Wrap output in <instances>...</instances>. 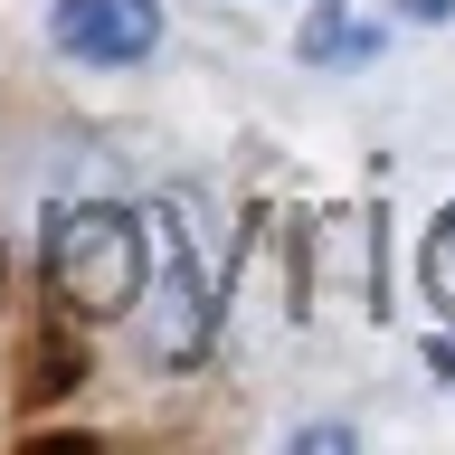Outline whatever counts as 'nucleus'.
Returning a JSON list of instances; mask_svg holds the SVG:
<instances>
[{"label":"nucleus","mask_w":455,"mask_h":455,"mask_svg":"<svg viewBox=\"0 0 455 455\" xmlns=\"http://www.w3.org/2000/svg\"><path fill=\"white\" fill-rule=\"evenodd\" d=\"M379 48V28H341V20H313L304 28V57L313 67H351V57H370Z\"/></svg>","instance_id":"obj_5"},{"label":"nucleus","mask_w":455,"mask_h":455,"mask_svg":"<svg viewBox=\"0 0 455 455\" xmlns=\"http://www.w3.org/2000/svg\"><path fill=\"white\" fill-rule=\"evenodd\" d=\"M142 351L162 370L199 361L209 351V275H199V256H190V228L171 219V209H152L142 219Z\"/></svg>","instance_id":"obj_2"},{"label":"nucleus","mask_w":455,"mask_h":455,"mask_svg":"<svg viewBox=\"0 0 455 455\" xmlns=\"http://www.w3.org/2000/svg\"><path fill=\"white\" fill-rule=\"evenodd\" d=\"M427 304L455 323V199L436 209V228H427Z\"/></svg>","instance_id":"obj_4"},{"label":"nucleus","mask_w":455,"mask_h":455,"mask_svg":"<svg viewBox=\"0 0 455 455\" xmlns=\"http://www.w3.org/2000/svg\"><path fill=\"white\" fill-rule=\"evenodd\" d=\"M0 275H10V266H0Z\"/></svg>","instance_id":"obj_7"},{"label":"nucleus","mask_w":455,"mask_h":455,"mask_svg":"<svg viewBox=\"0 0 455 455\" xmlns=\"http://www.w3.org/2000/svg\"><path fill=\"white\" fill-rule=\"evenodd\" d=\"M48 294L76 323L142 304V219L114 199H57L48 209Z\"/></svg>","instance_id":"obj_1"},{"label":"nucleus","mask_w":455,"mask_h":455,"mask_svg":"<svg viewBox=\"0 0 455 455\" xmlns=\"http://www.w3.org/2000/svg\"><path fill=\"white\" fill-rule=\"evenodd\" d=\"M48 38L76 67H142L162 48V0H57Z\"/></svg>","instance_id":"obj_3"},{"label":"nucleus","mask_w":455,"mask_h":455,"mask_svg":"<svg viewBox=\"0 0 455 455\" xmlns=\"http://www.w3.org/2000/svg\"><path fill=\"white\" fill-rule=\"evenodd\" d=\"M408 20H455V0H408Z\"/></svg>","instance_id":"obj_6"}]
</instances>
